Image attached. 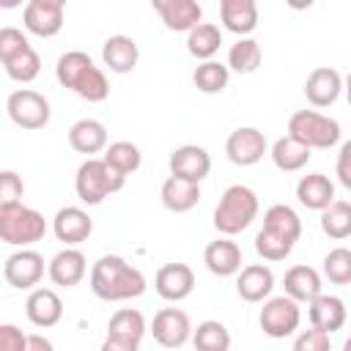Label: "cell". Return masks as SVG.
Wrapping results in <instances>:
<instances>
[{"mask_svg": "<svg viewBox=\"0 0 351 351\" xmlns=\"http://www.w3.org/2000/svg\"><path fill=\"white\" fill-rule=\"evenodd\" d=\"M88 285L93 291V296H99L101 302H126V299H137L145 293L148 282L145 274L132 266L126 258L121 255H101L88 274Z\"/></svg>", "mask_w": 351, "mask_h": 351, "instance_id": "1", "label": "cell"}, {"mask_svg": "<svg viewBox=\"0 0 351 351\" xmlns=\"http://www.w3.org/2000/svg\"><path fill=\"white\" fill-rule=\"evenodd\" d=\"M258 208V195L247 184H230L214 208V228L230 239L255 222Z\"/></svg>", "mask_w": 351, "mask_h": 351, "instance_id": "2", "label": "cell"}, {"mask_svg": "<svg viewBox=\"0 0 351 351\" xmlns=\"http://www.w3.org/2000/svg\"><path fill=\"white\" fill-rule=\"evenodd\" d=\"M123 184H126V176H121L104 159H96V156L85 159L74 176V192L85 206L104 203V197H110L112 192H121Z\"/></svg>", "mask_w": 351, "mask_h": 351, "instance_id": "3", "label": "cell"}, {"mask_svg": "<svg viewBox=\"0 0 351 351\" xmlns=\"http://www.w3.org/2000/svg\"><path fill=\"white\" fill-rule=\"evenodd\" d=\"M288 137H293L296 143H302L304 148H335L343 137V129L335 118L318 112V110H296L288 118Z\"/></svg>", "mask_w": 351, "mask_h": 351, "instance_id": "4", "label": "cell"}, {"mask_svg": "<svg viewBox=\"0 0 351 351\" xmlns=\"http://www.w3.org/2000/svg\"><path fill=\"white\" fill-rule=\"evenodd\" d=\"M44 233H47V219L41 211H36L25 203L0 208V241L25 250V247H33L36 241H41Z\"/></svg>", "mask_w": 351, "mask_h": 351, "instance_id": "5", "label": "cell"}, {"mask_svg": "<svg viewBox=\"0 0 351 351\" xmlns=\"http://www.w3.org/2000/svg\"><path fill=\"white\" fill-rule=\"evenodd\" d=\"M5 112H8L11 123L19 129H44L52 115L49 99L33 88H19V90L8 93Z\"/></svg>", "mask_w": 351, "mask_h": 351, "instance_id": "6", "label": "cell"}, {"mask_svg": "<svg viewBox=\"0 0 351 351\" xmlns=\"http://www.w3.org/2000/svg\"><path fill=\"white\" fill-rule=\"evenodd\" d=\"M258 324H261L266 337H274V340L291 337L302 324V307H299V302L288 299L285 293L282 296H269L261 307Z\"/></svg>", "mask_w": 351, "mask_h": 351, "instance_id": "7", "label": "cell"}, {"mask_svg": "<svg viewBox=\"0 0 351 351\" xmlns=\"http://www.w3.org/2000/svg\"><path fill=\"white\" fill-rule=\"evenodd\" d=\"M225 154L233 165L239 167H250V165H258L266 154H269V143H266V134L258 129V126H239L228 134L225 140Z\"/></svg>", "mask_w": 351, "mask_h": 351, "instance_id": "8", "label": "cell"}, {"mask_svg": "<svg viewBox=\"0 0 351 351\" xmlns=\"http://www.w3.org/2000/svg\"><path fill=\"white\" fill-rule=\"evenodd\" d=\"M3 277L16 291H33L41 282V277H44V255L36 252V250H30V247L11 252L5 258Z\"/></svg>", "mask_w": 351, "mask_h": 351, "instance_id": "9", "label": "cell"}, {"mask_svg": "<svg viewBox=\"0 0 351 351\" xmlns=\"http://www.w3.org/2000/svg\"><path fill=\"white\" fill-rule=\"evenodd\" d=\"M63 14H66L63 0H30L22 11V25L27 33L38 38H52L63 27Z\"/></svg>", "mask_w": 351, "mask_h": 351, "instance_id": "10", "label": "cell"}, {"mask_svg": "<svg viewBox=\"0 0 351 351\" xmlns=\"http://www.w3.org/2000/svg\"><path fill=\"white\" fill-rule=\"evenodd\" d=\"M148 332L162 348H181L192 337V321L181 307H162L154 315Z\"/></svg>", "mask_w": 351, "mask_h": 351, "instance_id": "11", "label": "cell"}, {"mask_svg": "<svg viewBox=\"0 0 351 351\" xmlns=\"http://www.w3.org/2000/svg\"><path fill=\"white\" fill-rule=\"evenodd\" d=\"M167 167H170V176L184 178V181H192V184H200L211 173V156H208V151L203 145L184 143V145H178L170 154Z\"/></svg>", "mask_w": 351, "mask_h": 351, "instance_id": "12", "label": "cell"}, {"mask_svg": "<svg viewBox=\"0 0 351 351\" xmlns=\"http://www.w3.org/2000/svg\"><path fill=\"white\" fill-rule=\"evenodd\" d=\"M52 233L58 241H63L66 247H77L82 241L90 239L93 233V219L85 208L80 206H63L58 208V214L52 217Z\"/></svg>", "mask_w": 351, "mask_h": 351, "instance_id": "13", "label": "cell"}, {"mask_svg": "<svg viewBox=\"0 0 351 351\" xmlns=\"http://www.w3.org/2000/svg\"><path fill=\"white\" fill-rule=\"evenodd\" d=\"M154 288L165 302H184L195 291V271L181 261L165 263L154 277Z\"/></svg>", "mask_w": 351, "mask_h": 351, "instance_id": "14", "label": "cell"}, {"mask_svg": "<svg viewBox=\"0 0 351 351\" xmlns=\"http://www.w3.org/2000/svg\"><path fill=\"white\" fill-rule=\"evenodd\" d=\"M47 274H49V280H52L55 285H60V288H74V285H80L82 277L88 274V258H85V252L77 250V247H63V250H58V252L49 258Z\"/></svg>", "mask_w": 351, "mask_h": 351, "instance_id": "15", "label": "cell"}, {"mask_svg": "<svg viewBox=\"0 0 351 351\" xmlns=\"http://www.w3.org/2000/svg\"><path fill=\"white\" fill-rule=\"evenodd\" d=\"M343 93V74L332 66H318L304 80V96L313 107H332Z\"/></svg>", "mask_w": 351, "mask_h": 351, "instance_id": "16", "label": "cell"}, {"mask_svg": "<svg viewBox=\"0 0 351 351\" xmlns=\"http://www.w3.org/2000/svg\"><path fill=\"white\" fill-rule=\"evenodd\" d=\"M151 5L173 33H189L203 19V5L195 0H154Z\"/></svg>", "mask_w": 351, "mask_h": 351, "instance_id": "17", "label": "cell"}, {"mask_svg": "<svg viewBox=\"0 0 351 351\" xmlns=\"http://www.w3.org/2000/svg\"><path fill=\"white\" fill-rule=\"evenodd\" d=\"M203 263L217 277H233V274H239V269L244 263V255H241V247L236 241H230L228 236H219V239L206 244Z\"/></svg>", "mask_w": 351, "mask_h": 351, "instance_id": "18", "label": "cell"}, {"mask_svg": "<svg viewBox=\"0 0 351 351\" xmlns=\"http://www.w3.org/2000/svg\"><path fill=\"white\" fill-rule=\"evenodd\" d=\"M274 291V271L266 263H250L241 266L236 274V293L244 302H266Z\"/></svg>", "mask_w": 351, "mask_h": 351, "instance_id": "19", "label": "cell"}, {"mask_svg": "<svg viewBox=\"0 0 351 351\" xmlns=\"http://www.w3.org/2000/svg\"><path fill=\"white\" fill-rule=\"evenodd\" d=\"M307 315L313 329L335 335L346 326V302L335 293H318L313 302H307Z\"/></svg>", "mask_w": 351, "mask_h": 351, "instance_id": "20", "label": "cell"}, {"mask_svg": "<svg viewBox=\"0 0 351 351\" xmlns=\"http://www.w3.org/2000/svg\"><path fill=\"white\" fill-rule=\"evenodd\" d=\"M27 321L38 329H49L63 318V299L52 288H33L25 302Z\"/></svg>", "mask_w": 351, "mask_h": 351, "instance_id": "21", "label": "cell"}, {"mask_svg": "<svg viewBox=\"0 0 351 351\" xmlns=\"http://www.w3.org/2000/svg\"><path fill=\"white\" fill-rule=\"evenodd\" d=\"M101 60L112 74H129V71H134V66L140 60V47H137V41L132 36L115 33V36H110L104 41Z\"/></svg>", "mask_w": 351, "mask_h": 351, "instance_id": "22", "label": "cell"}, {"mask_svg": "<svg viewBox=\"0 0 351 351\" xmlns=\"http://www.w3.org/2000/svg\"><path fill=\"white\" fill-rule=\"evenodd\" d=\"M219 22L225 30L247 38L258 27V3L255 0H222L219 3Z\"/></svg>", "mask_w": 351, "mask_h": 351, "instance_id": "23", "label": "cell"}, {"mask_svg": "<svg viewBox=\"0 0 351 351\" xmlns=\"http://www.w3.org/2000/svg\"><path fill=\"white\" fill-rule=\"evenodd\" d=\"M69 145L77 154H85L88 159L107 148V126L96 118H80L69 129Z\"/></svg>", "mask_w": 351, "mask_h": 351, "instance_id": "24", "label": "cell"}, {"mask_svg": "<svg viewBox=\"0 0 351 351\" xmlns=\"http://www.w3.org/2000/svg\"><path fill=\"white\" fill-rule=\"evenodd\" d=\"M282 288H285V296L293 299V302H313L318 293H324V282H321V274L307 266V263H296L285 271L282 277Z\"/></svg>", "mask_w": 351, "mask_h": 351, "instance_id": "25", "label": "cell"}, {"mask_svg": "<svg viewBox=\"0 0 351 351\" xmlns=\"http://www.w3.org/2000/svg\"><path fill=\"white\" fill-rule=\"evenodd\" d=\"M263 230L296 247V241L302 236V219L288 203H274L263 211Z\"/></svg>", "mask_w": 351, "mask_h": 351, "instance_id": "26", "label": "cell"}, {"mask_svg": "<svg viewBox=\"0 0 351 351\" xmlns=\"http://www.w3.org/2000/svg\"><path fill=\"white\" fill-rule=\"evenodd\" d=\"M296 197L304 208H313V211H324L335 197V184L329 181V176L324 173H307L299 178L296 184Z\"/></svg>", "mask_w": 351, "mask_h": 351, "instance_id": "27", "label": "cell"}, {"mask_svg": "<svg viewBox=\"0 0 351 351\" xmlns=\"http://www.w3.org/2000/svg\"><path fill=\"white\" fill-rule=\"evenodd\" d=\"M159 197H162V206L167 211H176V214H184L189 208L197 206L200 200V184H192V181H184V178H165L162 189H159Z\"/></svg>", "mask_w": 351, "mask_h": 351, "instance_id": "28", "label": "cell"}, {"mask_svg": "<svg viewBox=\"0 0 351 351\" xmlns=\"http://www.w3.org/2000/svg\"><path fill=\"white\" fill-rule=\"evenodd\" d=\"M269 156H271V162H274L277 170H282V173H296V170H302V167L310 162L313 151L285 134V137H277V140L271 143Z\"/></svg>", "mask_w": 351, "mask_h": 351, "instance_id": "29", "label": "cell"}, {"mask_svg": "<svg viewBox=\"0 0 351 351\" xmlns=\"http://www.w3.org/2000/svg\"><path fill=\"white\" fill-rule=\"evenodd\" d=\"M222 47V30L214 22H200L186 33V52L197 60H214Z\"/></svg>", "mask_w": 351, "mask_h": 351, "instance_id": "30", "label": "cell"}, {"mask_svg": "<svg viewBox=\"0 0 351 351\" xmlns=\"http://www.w3.org/2000/svg\"><path fill=\"white\" fill-rule=\"evenodd\" d=\"M145 332H148L145 315L140 310H134V307L115 310L110 324H107V335L110 337H121V340H129V343H140Z\"/></svg>", "mask_w": 351, "mask_h": 351, "instance_id": "31", "label": "cell"}, {"mask_svg": "<svg viewBox=\"0 0 351 351\" xmlns=\"http://www.w3.org/2000/svg\"><path fill=\"white\" fill-rule=\"evenodd\" d=\"M192 346L195 351H230V332L222 321H200L197 326H192Z\"/></svg>", "mask_w": 351, "mask_h": 351, "instance_id": "32", "label": "cell"}, {"mask_svg": "<svg viewBox=\"0 0 351 351\" xmlns=\"http://www.w3.org/2000/svg\"><path fill=\"white\" fill-rule=\"evenodd\" d=\"M263 60V49L255 38H239L236 44H230L228 49V71H236V74H252L258 71Z\"/></svg>", "mask_w": 351, "mask_h": 351, "instance_id": "33", "label": "cell"}, {"mask_svg": "<svg viewBox=\"0 0 351 351\" xmlns=\"http://www.w3.org/2000/svg\"><path fill=\"white\" fill-rule=\"evenodd\" d=\"M112 170H118L121 176H132V173H137L140 170V165H143V154H140V148L134 145V143H129V140H115V143H110L107 148H104V156H101Z\"/></svg>", "mask_w": 351, "mask_h": 351, "instance_id": "34", "label": "cell"}, {"mask_svg": "<svg viewBox=\"0 0 351 351\" xmlns=\"http://www.w3.org/2000/svg\"><path fill=\"white\" fill-rule=\"evenodd\" d=\"M321 230L335 241L348 239L351 236V203L348 200H332L321 211Z\"/></svg>", "mask_w": 351, "mask_h": 351, "instance_id": "35", "label": "cell"}, {"mask_svg": "<svg viewBox=\"0 0 351 351\" xmlns=\"http://www.w3.org/2000/svg\"><path fill=\"white\" fill-rule=\"evenodd\" d=\"M93 66V58L88 55V52H82V49H69V52H63L60 58H58V66H55V77H58V82L63 85V88H74V82L88 71Z\"/></svg>", "mask_w": 351, "mask_h": 351, "instance_id": "36", "label": "cell"}, {"mask_svg": "<svg viewBox=\"0 0 351 351\" xmlns=\"http://www.w3.org/2000/svg\"><path fill=\"white\" fill-rule=\"evenodd\" d=\"M228 80H230V71H228V66L225 63H219V60H203L197 69H195V74H192V82H195V88L200 90V93H222L225 88H228Z\"/></svg>", "mask_w": 351, "mask_h": 351, "instance_id": "37", "label": "cell"}, {"mask_svg": "<svg viewBox=\"0 0 351 351\" xmlns=\"http://www.w3.org/2000/svg\"><path fill=\"white\" fill-rule=\"evenodd\" d=\"M3 69H5L8 80H14V82H19V85H27V82H33V80L41 74V55H38L33 47H27L25 52H19V55H14L11 60H5Z\"/></svg>", "mask_w": 351, "mask_h": 351, "instance_id": "38", "label": "cell"}, {"mask_svg": "<svg viewBox=\"0 0 351 351\" xmlns=\"http://www.w3.org/2000/svg\"><path fill=\"white\" fill-rule=\"evenodd\" d=\"M80 99H85V101H104L107 96H110V82H107V74L93 63L77 82H74V88H71Z\"/></svg>", "mask_w": 351, "mask_h": 351, "instance_id": "39", "label": "cell"}, {"mask_svg": "<svg viewBox=\"0 0 351 351\" xmlns=\"http://www.w3.org/2000/svg\"><path fill=\"white\" fill-rule=\"evenodd\" d=\"M324 277L335 285H348L351 282V250L335 247L324 258Z\"/></svg>", "mask_w": 351, "mask_h": 351, "instance_id": "40", "label": "cell"}, {"mask_svg": "<svg viewBox=\"0 0 351 351\" xmlns=\"http://www.w3.org/2000/svg\"><path fill=\"white\" fill-rule=\"evenodd\" d=\"M255 252L263 261H285L293 252V244H288V241H282V239H277V236H271L261 228L258 236H255Z\"/></svg>", "mask_w": 351, "mask_h": 351, "instance_id": "41", "label": "cell"}, {"mask_svg": "<svg viewBox=\"0 0 351 351\" xmlns=\"http://www.w3.org/2000/svg\"><path fill=\"white\" fill-rule=\"evenodd\" d=\"M25 197V181L16 170H0V208L22 203Z\"/></svg>", "mask_w": 351, "mask_h": 351, "instance_id": "42", "label": "cell"}, {"mask_svg": "<svg viewBox=\"0 0 351 351\" xmlns=\"http://www.w3.org/2000/svg\"><path fill=\"white\" fill-rule=\"evenodd\" d=\"M27 47H30V41H27V36L19 27H11V25L0 27V63L11 60L14 55L25 52Z\"/></svg>", "mask_w": 351, "mask_h": 351, "instance_id": "43", "label": "cell"}, {"mask_svg": "<svg viewBox=\"0 0 351 351\" xmlns=\"http://www.w3.org/2000/svg\"><path fill=\"white\" fill-rule=\"evenodd\" d=\"M293 351H332V335L321 329H302L293 340Z\"/></svg>", "mask_w": 351, "mask_h": 351, "instance_id": "44", "label": "cell"}, {"mask_svg": "<svg viewBox=\"0 0 351 351\" xmlns=\"http://www.w3.org/2000/svg\"><path fill=\"white\" fill-rule=\"evenodd\" d=\"M25 337L27 335L16 324H0V351H22Z\"/></svg>", "mask_w": 351, "mask_h": 351, "instance_id": "45", "label": "cell"}, {"mask_svg": "<svg viewBox=\"0 0 351 351\" xmlns=\"http://www.w3.org/2000/svg\"><path fill=\"white\" fill-rule=\"evenodd\" d=\"M351 143H343L340 145V154H337V181L351 189Z\"/></svg>", "mask_w": 351, "mask_h": 351, "instance_id": "46", "label": "cell"}, {"mask_svg": "<svg viewBox=\"0 0 351 351\" xmlns=\"http://www.w3.org/2000/svg\"><path fill=\"white\" fill-rule=\"evenodd\" d=\"M99 351H140V343H129V340H121V337H104Z\"/></svg>", "mask_w": 351, "mask_h": 351, "instance_id": "47", "label": "cell"}, {"mask_svg": "<svg viewBox=\"0 0 351 351\" xmlns=\"http://www.w3.org/2000/svg\"><path fill=\"white\" fill-rule=\"evenodd\" d=\"M22 351H55V346H52V340H49V337H44V335L33 332V335H27V337H25V348H22Z\"/></svg>", "mask_w": 351, "mask_h": 351, "instance_id": "48", "label": "cell"}]
</instances>
